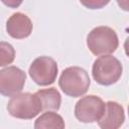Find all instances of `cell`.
Returning <instances> with one entry per match:
<instances>
[{
	"label": "cell",
	"mask_w": 129,
	"mask_h": 129,
	"mask_svg": "<svg viewBox=\"0 0 129 129\" xmlns=\"http://www.w3.org/2000/svg\"><path fill=\"white\" fill-rule=\"evenodd\" d=\"M91 85L88 73L80 67H69L64 69L59 77L58 86L61 91L73 98L85 95Z\"/></svg>",
	"instance_id": "obj_1"
},
{
	"label": "cell",
	"mask_w": 129,
	"mask_h": 129,
	"mask_svg": "<svg viewBox=\"0 0 129 129\" xmlns=\"http://www.w3.org/2000/svg\"><path fill=\"white\" fill-rule=\"evenodd\" d=\"M87 45L94 55L100 56L113 53L119 45V40L116 31L111 27L98 26L89 32Z\"/></svg>",
	"instance_id": "obj_2"
},
{
	"label": "cell",
	"mask_w": 129,
	"mask_h": 129,
	"mask_svg": "<svg viewBox=\"0 0 129 129\" xmlns=\"http://www.w3.org/2000/svg\"><path fill=\"white\" fill-rule=\"evenodd\" d=\"M123 67L118 58L111 54L100 55L93 63L92 75L94 80L102 86H111L119 81Z\"/></svg>",
	"instance_id": "obj_3"
},
{
	"label": "cell",
	"mask_w": 129,
	"mask_h": 129,
	"mask_svg": "<svg viewBox=\"0 0 129 129\" xmlns=\"http://www.w3.org/2000/svg\"><path fill=\"white\" fill-rule=\"evenodd\" d=\"M8 113L17 119L30 120L37 116L41 111V104L35 94L18 93L9 100L7 104Z\"/></svg>",
	"instance_id": "obj_4"
},
{
	"label": "cell",
	"mask_w": 129,
	"mask_h": 129,
	"mask_svg": "<svg viewBox=\"0 0 129 129\" xmlns=\"http://www.w3.org/2000/svg\"><path fill=\"white\" fill-rule=\"evenodd\" d=\"M32 81L38 86H48L54 83L57 77L58 68L56 61L50 56H39L35 58L28 70Z\"/></svg>",
	"instance_id": "obj_5"
},
{
	"label": "cell",
	"mask_w": 129,
	"mask_h": 129,
	"mask_svg": "<svg viewBox=\"0 0 129 129\" xmlns=\"http://www.w3.org/2000/svg\"><path fill=\"white\" fill-rule=\"evenodd\" d=\"M105 108L104 101L95 95L81 98L75 106V116L83 123H93L100 120Z\"/></svg>",
	"instance_id": "obj_6"
},
{
	"label": "cell",
	"mask_w": 129,
	"mask_h": 129,
	"mask_svg": "<svg viewBox=\"0 0 129 129\" xmlns=\"http://www.w3.org/2000/svg\"><path fill=\"white\" fill-rule=\"evenodd\" d=\"M26 81V75L21 69L11 66L0 71V94L12 97L22 91Z\"/></svg>",
	"instance_id": "obj_7"
},
{
	"label": "cell",
	"mask_w": 129,
	"mask_h": 129,
	"mask_svg": "<svg viewBox=\"0 0 129 129\" xmlns=\"http://www.w3.org/2000/svg\"><path fill=\"white\" fill-rule=\"evenodd\" d=\"M33 24L30 18L21 12L12 14L6 22L7 33L15 39H23L28 37L32 32Z\"/></svg>",
	"instance_id": "obj_8"
},
{
	"label": "cell",
	"mask_w": 129,
	"mask_h": 129,
	"mask_svg": "<svg viewBox=\"0 0 129 129\" xmlns=\"http://www.w3.org/2000/svg\"><path fill=\"white\" fill-rule=\"evenodd\" d=\"M125 121V113L123 107L113 101L105 103V108L102 117L98 122L99 126L103 129H117Z\"/></svg>",
	"instance_id": "obj_9"
},
{
	"label": "cell",
	"mask_w": 129,
	"mask_h": 129,
	"mask_svg": "<svg viewBox=\"0 0 129 129\" xmlns=\"http://www.w3.org/2000/svg\"><path fill=\"white\" fill-rule=\"evenodd\" d=\"M35 95L40 101L42 111H57L59 109L61 103V96L55 88L39 90L35 93Z\"/></svg>",
	"instance_id": "obj_10"
},
{
	"label": "cell",
	"mask_w": 129,
	"mask_h": 129,
	"mask_svg": "<svg viewBox=\"0 0 129 129\" xmlns=\"http://www.w3.org/2000/svg\"><path fill=\"white\" fill-rule=\"evenodd\" d=\"M64 121L60 115L54 112H45L42 115H40L35 123L34 128L35 129H63L64 128Z\"/></svg>",
	"instance_id": "obj_11"
},
{
	"label": "cell",
	"mask_w": 129,
	"mask_h": 129,
	"mask_svg": "<svg viewBox=\"0 0 129 129\" xmlns=\"http://www.w3.org/2000/svg\"><path fill=\"white\" fill-rule=\"evenodd\" d=\"M15 58L14 47L5 41H0V67H5L13 62Z\"/></svg>",
	"instance_id": "obj_12"
},
{
	"label": "cell",
	"mask_w": 129,
	"mask_h": 129,
	"mask_svg": "<svg viewBox=\"0 0 129 129\" xmlns=\"http://www.w3.org/2000/svg\"><path fill=\"white\" fill-rule=\"evenodd\" d=\"M80 3L88 9H101L111 0H79Z\"/></svg>",
	"instance_id": "obj_13"
},
{
	"label": "cell",
	"mask_w": 129,
	"mask_h": 129,
	"mask_svg": "<svg viewBox=\"0 0 129 129\" xmlns=\"http://www.w3.org/2000/svg\"><path fill=\"white\" fill-rule=\"evenodd\" d=\"M1 1L3 2L4 5H6L9 8H18L23 2V0H1Z\"/></svg>",
	"instance_id": "obj_14"
}]
</instances>
